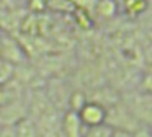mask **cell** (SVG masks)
I'll return each instance as SVG.
<instances>
[{
	"mask_svg": "<svg viewBox=\"0 0 152 137\" xmlns=\"http://www.w3.org/2000/svg\"><path fill=\"white\" fill-rule=\"evenodd\" d=\"M145 85H147V88H151L149 91H152V77L147 78V82H145Z\"/></svg>",
	"mask_w": 152,
	"mask_h": 137,
	"instance_id": "obj_4",
	"label": "cell"
},
{
	"mask_svg": "<svg viewBox=\"0 0 152 137\" xmlns=\"http://www.w3.org/2000/svg\"><path fill=\"white\" fill-rule=\"evenodd\" d=\"M80 116H82L83 122H87L88 126H96V124H102L103 121H105L106 111L103 109L100 104L92 103V104H85V106L82 108Z\"/></svg>",
	"mask_w": 152,
	"mask_h": 137,
	"instance_id": "obj_2",
	"label": "cell"
},
{
	"mask_svg": "<svg viewBox=\"0 0 152 137\" xmlns=\"http://www.w3.org/2000/svg\"><path fill=\"white\" fill-rule=\"evenodd\" d=\"M113 136H115V127L113 126L96 124V126H90V129L85 132L83 137H113Z\"/></svg>",
	"mask_w": 152,
	"mask_h": 137,
	"instance_id": "obj_3",
	"label": "cell"
},
{
	"mask_svg": "<svg viewBox=\"0 0 152 137\" xmlns=\"http://www.w3.org/2000/svg\"><path fill=\"white\" fill-rule=\"evenodd\" d=\"M131 108L136 119H142L151 124L152 122V91L149 96H136V103H132Z\"/></svg>",
	"mask_w": 152,
	"mask_h": 137,
	"instance_id": "obj_1",
	"label": "cell"
}]
</instances>
